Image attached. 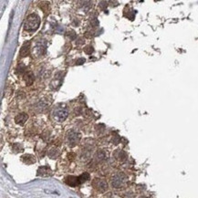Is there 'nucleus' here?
Returning <instances> with one entry per match:
<instances>
[{
  "label": "nucleus",
  "instance_id": "1",
  "mask_svg": "<svg viewBox=\"0 0 198 198\" xmlns=\"http://www.w3.org/2000/svg\"><path fill=\"white\" fill-rule=\"evenodd\" d=\"M40 24V18L37 14H30L24 24V29L27 31H35Z\"/></svg>",
  "mask_w": 198,
  "mask_h": 198
},
{
  "label": "nucleus",
  "instance_id": "2",
  "mask_svg": "<svg viewBox=\"0 0 198 198\" xmlns=\"http://www.w3.org/2000/svg\"><path fill=\"white\" fill-rule=\"evenodd\" d=\"M68 115H69V111L65 105L58 106L53 111V118L58 122H64L67 119Z\"/></svg>",
  "mask_w": 198,
  "mask_h": 198
},
{
  "label": "nucleus",
  "instance_id": "3",
  "mask_svg": "<svg viewBox=\"0 0 198 198\" xmlns=\"http://www.w3.org/2000/svg\"><path fill=\"white\" fill-rule=\"evenodd\" d=\"M92 186L99 192L101 193H104L105 191H107L108 189V183L107 182H105L104 180L102 179H99V178H96L93 180L92 182Z\"/></svg>",
  "mask_w": 198,
  "mask_h": 198
},
{
  "label": "nucleus",
  "instance_id": "4",
  "mask_svg": "<svg viewBox=\"0 0 198 198\" xmlns=\"http://www.w3.org/2000/svg\"><path fill=\"white\" fill-rule=\"evenodd\" d=\"M67 140H68V144L70 147H74L75 145H77V143L80 141V136L78 132L74 131H70L68 132L67 135Z\"/></svg>",
  "mask_w": 198,
  "mask_h": 198
},
{
  "label": "nucleus",
  "instance_id": "5",
  "mask_svg": "<svg viewBox=\"0 0 198 198\" xmlns=\"http://www.w3.org/2000/svg\"><path fill=\"white\" fill-rule=\"evenodd\" d=\"M125 175L123 174H117L113 176L112 178V184L113 187L115 188H121L124 183H125Z\"/></svg>",
  "mask_w": 198,
  "mask_h": 198
},
{
  "label": "nucleus",
  "instance_id": "6",
  "mask_svg": "<svg viewBox=\"0 0 198 198\" xmlns=\"http://www.w3.org/2000/svg\"><path fill=\"white\" fill-rule=\"evenodd\" d=\"M65 182H66L67 184H69V185H70L72 187H75V186H77V185L81 183L80 181V177L79 176L78 177L77 176H68V177H66Z\"/></svg>",
  "mask_w": 198,
  "mask_h": 198
},
{
  "label": "nucleus",
  "instance_id": "7",
  "mask_svg": "<svg viewBox=\"0 0 198 198\" xmlns=\"http://www.w3.org/2000/svg\"><path fill=\"white\" fill-rule=\"evenodd\" d=\"M52 174V171L47 166H41L37 169L38 176H50Z\"/></svg>",
  "mask_w": 198,
  "mask_h": 198
},
{
  "label": "nucleus",
  "instance_id": "8",
  "mask_svg": "<svg viewBox=\"0 0 198 198\" xmlns=\"http://www.w3.org/2000/svg\"><path fill=\"white\" fill-rule=\"evenodd\" d=\"M29 50H30V43L27 42L21 47L20 50H19V55L21 57H27L29 54Z\"/></svg>",
  "mask_w": 198,
  "mask_h": 198
},
{
  "label": "nucleus",
  "instance_id": "9",
  "mask_svg": "<svg viewBox=\"0 0 198 198\" xmlns=\"http://www.w3.org/2000/svg\"><path fill=\"white\" fill-rule=\"evenodd\" d=\"M28 115L26 113H19L18 114L16 117H15V122L17 124H19V125H24L25 122H27L28 120Z\"/></svg>",
  "mask_w": 198,
  "mask_h": 198
},
{
  "label": "nucleus",
  "instance_id": "10",
  "mask_svg": "<svg viewBox=\"0 0 198 198\" xmlns=\"http://www.w3.org/2000/svg\"><path fill=\"white\" fill-rule=\"evenodd\" d=\"M45 50H46L45 47L42 46L41 44L37 43L36 45V47H34V49H33V53H35L36 56H41V55H43L45 53Z\"/></svg>",
  "mask_w": 198,
  "mask_h": 198
},
{
  "label": "nucleus",
  "instance_id": "11",
  "mask_svg": "<svg viewBox=\"0 0 198 198\" xmlns=\"http://www.w3.org/2000/svg\"><path fill=\"white\" fill-rule=\"evenodd\" d=\"M21 159L27 164H33L36 163V158L32 154H25L21 157Z\"/></svg>",
  "mask_w": 198,
  "mask_h": 198
},
{
  "label": "nucleus",
  "instance_id": "12",
  "mask_svg": "<svg viewBox=\"0 0 198 198\" xmlns=\"http://www.w3.org/2000/svg\"><path fill=\"white\" fill-rule=\"evenodd\" d=\"M47 155L49 158L56 159L60 156V151H59V149H57V148H51V149L48 151Z\"/></svg>",
  "mask_w": 198,
  "mask_h": 198
},
{
  "label": "nucleus",
  "instance_id": "13",
  "mask_svg": "<svg viewBox=\"0 0 198 198\" xmlns=\"http://www.w3.org/2000/svg\"><path fill=\"white\" fill-rule=\"evenodd\" d=\"M24 80H25V81H26V83H27L28 86L32 85V83H33V81H34V76H33L32 72H28L27 74H25Z\"/></svg>",
  "mask_w": 198,
  "mask_h": 198
},
{
  "label": "nucleus",
  "instance_id": "14",
  "mask_svg": "<svg viewBox=\"0 0 198 198\" xmlns=\"http://www.w3.org/2000/svg\"><path fill=\"white\" fill-rule=\"evenodd\" d=\"M115 156H116L117 159H119V160H121V161H124V160H126V158H127V154H126V153L123 152V151H118V152L115 154Z\"/></svg>",
  "mask_w": 198,
  "mask_h": 198
},
{
  "label": "nucleus",
  "instance_id": "15",
  "mask_svg": "<svg viewBox=\"0 0 198 198\" xmlns=\"http://www.w3.org/2000/svg\"><path fill=\"white\" fill-rule=\"evenodd\" d=\"M79 177H80V183H84V182H86V181H88V180L89 179V174L88 173H84V174H82L81 175H80Z\"/></svg>",
  "mask_w": 198,
  "mask_h": 198
},
{
  "label": "nucleus",
  "instance_id": "16",
  "mask_svg": "<svg viewBox=\"0 0 198 198\" xmlns=\"http://www.w3.org/2000/svg\"><path fill=\"white\" fill-rule=\"evenodd\" d=\"M93 47L92 46H87V47H84V52L86 53V54H89V55H90L92 52H93Z\"/></svg>",
  "mask_w": 198,
  "mask_h": 198
},
{
  "label": "nucleus",
  "instance_id": "17",
  "mask_svg": "<svg viewBox=\"0 0 198 198\" xmlns=\"http://www.w3.org/2000/svg\"><path fill=\"white\" fill-rule=\"evenodd\" d=\"M96 157L98 158V160H100V161L103 160V159L105 158V154H104V152L99 151V152L97 153V154H96Z\"/></svg>",
  "mask_w": 198,
  "mask_h": 198
},
{
  "label": "nucleus",
  "instance_id": "18",
  "mask_svg": "<svg viewBox=\"0 0 198 198\" xmlns=\"http://www.w3.org/2000/svg\"><path fill=\"white\" fill-rule=\"evenodd\" d=\"M17 70H18V72L19 74H22V73H23V72L26 70V67H25V65H23V64H20V65L18 67Z\"/></svg>",
  "mask_w": 198,
  "mask_h": 198
},
{
  "label": "nucleus",
  "instance_id": "19",
  "mask_svg": "<svg viewBox=\"0 0 198 198\" xmlns=\"http://www.w3.org/2000/svg\"><path fill=\"white\" fill-rule=\"evenodd\" d=\"M67 36H68V37H70V39H74V38L76 37V33H75V31H73V30H70V31H69V32L67 33Z\"/></svg>",
  "mask_w": 198,
  "mask_h": 198
},
{
  "label": "nucleus",
  "instance_id": "20",
  "mask_svg": "<svg viewBox=\"0 0 198 198\" xmlns=\"http://www.w3.org/2000/svg\"><path fill=\"white\" fill-rule=\"evenodd\" d=\"M91 23H92L95 27H97V26L99 25V22H98V20H97L96 18H93V19L91 20Z\"/></svg>",
  "mask_w": 198,
  "mask_h": 198
},
{
  "label": "nucleus",
  "instance_id": "21",
  "mask_svg": "<svg viewBox=\"0 0 198 198\" xmlns=\"http://www.w3.org/2000/svg\"><path fill=\"white\" fill-rule=\"evenodd\" d=\"M83 62H85V60H84V59H80L79 60H77V64H79V65L82 64Z\"/></svg>",
  "mask_w": 198,
  "mask_h": 198
},
{
  "label": "nucleus",
  "instance_id": "22",
  "mask_svg": "<svg viewBox=\"0 0 198 198\" xmlns=\"http://www.w3.org/2000/svg\"><path fill=\"white\" fill-rule=\"evenodd\" d=\"M140 198H147V197H146V196H141Z\"/></svg>",
  "mask_w": 198,
  "mask_h": 198
}]
</instances>
